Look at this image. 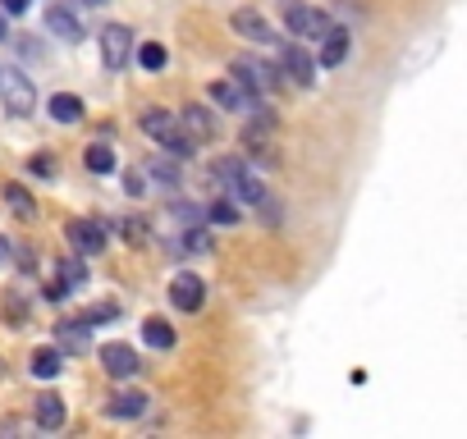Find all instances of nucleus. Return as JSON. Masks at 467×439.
Here are the masks:
<instances>
[{"label":"nucleus","instance_id":"obj_30","mask_svg":"<svg viewBox=\"0 0 467 439\" xmlns=\"http://www.w3.org/2000/svg\"><path fill=\"white\" fill-rule=\"evenodd\" d=\"M83 279H88L83 261H64V266H60V284H64V288H79Z\"/></svg>","mask_w":467,"mask_h":439},{"label":"nucleus","instance_id":"obj_11","mask_svg":"<svg viewBox=\"0 0 467 439\" xmlns=\"http://www.w3.org/2000/svg\"><path fill=\"white\" fill-rule=\"evenodd\" d=\"M211 101H216L220 110H238V115H248V110L257 106V92H248L238 79H216V83H211Z\"/></svg>","mask_w":467,"mask_h":439},{"label":"nucleus","instance_id":"obj_33","mask_svg":"<svg viewBox=\"0 0 467 439\" xmlns=\"http://www.w3.org/2000/svg\"><path fill=\"white\" fill-rule=\"evenodd\" d=\"M119 234L128 243H147V225H143V220H119Z\"/></svg>","mask_w":467,"mask_h":439},{"label":"nucleus","instance_id":"obj_35","mask_svg":"<svg viewBox=\"0 0 467 439\" xmlns=\"http://www.w3.org/2000/svg\"><path fill=\"white\" fill-rule=\"evenodd\" d=\"M33 170H37V174H51L55 165H51V156H37V161H33Z\"/></svg>","mask_w":467,"mask_h":439},{"label":"nucleus","instance_id":"obj_21","mask_svg":"<svg viewBox=\"0 0 467 439\" xmlns=\"http://www.w3.org/2000/svg\"><path fill=\"white\" fill-rule=\"evenodd\" d=\"M51 119H55V124H79V119H83V101L70 97V92H55V97H51Z\"/></svg>","mask_w":467,"mask_h":439},{"label":"nucleus","instance_id":"obj_17","mask_svg":"<svg viewBox=\"0 0 467 439\" xmlns=\"http://www.w3.org/2000/svg\"><path fill=\"white\" fill-rule=\"evenodd\" d=\"M33 416H37L42 430H60L64 416H70V407H64L60 394H37V398H33Z\"/></svg>","mask_w":467,"mask_h":439},{"label":"nucleus","instance_id":"obj_1","mask_svg":"<svg viewBox=\"0 0 467 439\" xmlns=\"http://www.w3.org/2000/svg\"><path fill=\"white\" fill-rule=\"evenodd\" d=\"M138 124H143V133H147V137H156V142L165 146L170 156H179V161H188V156H192V137L183 133V124H179L170 110L152 106V110H143V119H138Z\"/></svg>","mask_w":467,"mask_h":439},{"label":"nucleus","instance_id":"obj_14","mask_svg":"<svg viewBox=\"0 0 467 439\" xmlns=\"http://www.w3.org/2000/svg\"><path fill=\"white\" fill-rule=\"evenodd\" d=\"M179 124H183V133H188L192 142H211V137H216V119H211L207 106H183V110H179Z\"/></svg>","mask_w":467,"mask_h":439},{"label":"nucleus","instance_id":"obj_27","mask_svg":"<svg viewBox=\"0 0 467 439\" xmlns=\"http://www.w3.org/2000/svg\"><path fill=\"white\" fill-rule=\"evenodd\" d=\"M165 60H170V51H165L161 42H143V46H138V64H143V69L156 73V69H165Z\"/></svg>","mask_w":467,"mask_h":439},{"label":"nucleus","instance_id":"obj_4","mask_svg":"<svg viewBox=\"0 0 467 439\" xmlns=\"http://www.w3.org/2000/svg\"><path fill=\"white\" fill-rule=\"evenodd\" d=\"M46 28L60 42H83V14H79V0H51L46 5Z\"/></svg>","mask_w":467,"mask_h":439},{"label":"nucleus","instance_id":"obj_8","mask_svg":"<svg viewBox=\"0 0 467 439\" xmlns=\"http://www.w3.org/2000/svg\"><path fill=\"white\" fill-rule=\"evenodd\" d=\"M276 128H280L276 110L252 106V110H248V128H243V146H252V152H266V146L276 142Z\"/></svg>","mask_w":467,"mask_h":439},{"label":"nucleus","instance_id":"obj_32","mask_svg":"<svg viewBox=\"0 0 467 439\" xmlns=\"http://www.w3.org/2000/svg\"><path fill=\"white\" fill-rule=\"evenodd\" d=\"M147 188H152V183H147V170H128V174H124V192H128V197H143Z\"/></svg>","mask_w":467,"mask_h":439},{"label":"nucleus","instance_id":"obj_28","mask_svg":"<svg viewBox=\"0 0 467 439\" xmlns=\"http://www.w3.org/2000/svg\"><path fill=\"white\" fill-rule=\"evenodd\" d=\"M202 220H211V225H238V206L234 201H211V210H202Z\"/></svg>","mask_w":467,"mask_h":439},{"label":"nucleus","instance_id":"obj_3","mask_svg":"<svg viewBox=\"0 0 467 439\" xmlns=\"http://www.w3.org/2000/svg\"><path fill=\"white\" fill-rule=\"evenodd\" d=\"M229 73L248 88V92H271V88H280L285 83V73L276 69V64H266V60H252V55H238L234 64H229Z\"/></svg>","mask_w":467,"mask_h":439},{"label":"nucleus","instance_id":"obj_7","mask_svg":"<svg viewBox=\"0 0 467 439\" xmlns=\"http://www.w3.org/2000/svg\"><path fill=\"white\" fill-rule=\"evenodd\" d=\"M170 303H174L179 312H202V303H207V284H202V275L179 270V275L170 279Z\"/></svg>","mask_w":467,"mask_h":439},{"label":"nucleus","instance_id":"obj_13","mask_svg":"<svg viewBox=\"0 0 467 439\" xmlns=\"http://www.w3.org/2000/svg\"><path fill=\"white\" fill-rule=\"evenodd\" d=\"M229 23H234V33H238V37H248V42H261V46L280 42V37H276V28L266 23V19H261L257 10H238V14L229 19Z\"/></svg>","mask_w":467,"mask_h":439},{"label":"nucleus","instance_id":"obj_9","mask_svg":"<svg viewBox=\"0 0 467 439\" xmlns=\"http://www.w3.org/2000/svg\"><path fill=\"white\" fill-rule=\"evenodd\" d=\"M280 73H289V83L294 88H312L316 83V60L298 46V42H289L285 51H280V64H276Z\"/></svg>","mask_w":467,"mask_h":439},{"label":"nucleus","instance_id":"obj_25","mask_svg":"<svg viewBox=\"0 0 467 439\" xmlns=\"http://www.w3.org/2000/svg\"><path fill=\"white\" fill-rule=\"evenodd\" d=\"M229 192H234V201H248V206H257V201L266 197V188H261L252 174H238V179L229 183Z\"/></svg>","mask_w":467,"mask_h":439},{"label":"nucleus","instance_id":"obj_22","mask_svg":"<svg viewBox=\"0 0 467 439\" xmlns=\"http://www.w3.org/2000/svg\"><path fill=\"white\" fill-rule=\"evenodd\" d=\"M5 206H10L19 220H33V215H37V201H33V192H28L23 183H5Z\"/></svg>","mask_w":467,"mask_h":439},{"label":"nucleus","instance_id":"obj_23","mask_svg":"<svg viewBox=\"0 0 467 439\" xmlns=\"http://www.w3.org/2000/svg\"><path fill=\"white\" fill-rule=\"evenodd\" d=\"M83 165H88L92 174H110V170H115V146H106V142H92L88 152H83Z\"/></svg>","mask_w":467,"mask_h":439},{"label":"nucleus","instance_id":"obj_34","mask_svg":"<svg viewBox=\"0 0 467 439\" xmlns=\"http://www.w3.org/2000/svg\"><path fill=\"white\" fill-rule=\"evenodd\" d=\"M28 0H0V14H23Z\"/></svg>","mask_w":467,"mask_h":439},{"label":"nucleus","instance_id":"obj_26","mask_svg":"<svg viewBox=\"0 0 467 439\" xmlns=\"http://www.w3.org/2000/svg\"><path fill=\"white\" fill-rule=\"evenodd\" d=\"M147 179H156V183H165V188H179V165H174L170 156H156V161L147 165Z\"/></svg>","mask_w":467,"mask_h":439},{"label":"nucleus","instance_id":"obj_2","mask_svg":"<svg viewBox=\"0 0 467 439\" xmlns=\"http://www.w3.org/2000/svg\"><path fill=\"white\" fill-rule=\"evenodd\" d=\"M0 101H5V110L10 115H33V106H37V88H33V79L23 69H14V64H0Z\"/></svg>","mask_w":467,"mask_h":439},{"label":"nucleus","instance_id":"obj_12","mask_svg":"<svg viewBox=\"0 0 467 439\" xmlns=\"http://www.w3.org/2000/svg\"><path fill=\"white\" fill-rule=\"evenodd\" d=\"M101 366H106V376L115 380H128V376H138V352H133L128 343H101Z\"/></svg>","mask_w":467,"mask_h":439},{"label":"nucleus","instance_id":"obj_6","mask_svg":"<svg viewBox=\"0 0 467 439\" xmlns=\"http://www.w3.org/2000/svg\"><path fill=\"white\" fill-rule=\"evenodd\" d=\"M285 28L303 42H321L325 28H330V14L312 10V5H285Z\"/></svg>","mask_w":467,"mask_h":439},{"label":"nucleus","instance_id":"obj_31","mask_svg":"<svg viewBox=\"0 0 467 439\" xmlns=\"http://www.w3.org/2000/svg\"><path fill=\"white\" fill-rule=\"evenodd\" d=\"M115 316H119V307H110V303H97V307H88L79 321H83V325H101V321H115Z\"/></svg>","mask_w":467,"mask_h":439},{"label":"nucleus","instance_id":"obj_20","mask_svg":"<svg viewBox=\"0 0 467 439\" xmlns=\"http://www.w3.org/2000/svg\"><path fill=\"white\" fill-rule=\"evenodd\" d=\"M238 174H248V161H243V156H216V161L207 165V179L220 183V188H229Z\"/></svg>","mask_w":467,"mask_h":439},{"label":"nucleus","instance_id":"obj_16","mask_svg":"<svg viewBox=\"0 0 467 439\" xmlns=\"http://www.w3.org/2000/svg\"><path fill=\"white\" fill-rule=\"evenodd\" d=\"M147 394H138V389H124V394H115L110 403H106V416H115V421H138L143 412H147Z\"/></svg>","mask_w":467,"mask_h":439},{"label":"nucleus","instance_id":"obj_24","mask_svg":"<svg viewBox=\"0 0 467 439\" xmlns=\"http://www.w3.org/2000/svg\"><path fill=\"white\" fill-rule=\"evenodd\" d=\"M143 339H147L152 348H174V325L161 321V316H152V321L143 325Z\"/></svg>","mask_w":467,"mask_h":439},{"label":"nucleus","instance_id":"obj_29","mask_svg":"<svg viewBox=\"0 0 467 439\" xmlns=\"http://www.w3.org/2000/svg\"><path fill=\"white\" fill-rule=\"evenodd\" d=\"M179 248H183V252H211V234L197 229V225H188V234L179 238Z\"/></svg>","mask_w":467,"mask_h":439},{"label":"nucleus","instance_id":"obj_36","mask_svg":"<svg viewBox=\"0 0 467 439\" xmlns=\"http://www.w3.org/2000/svg\"><path fill=\"white\" fill-rule=\"evenodd\" d=\"M5 261H10V238L0 234V266H5Z\"/></svg>","mask_w":467,"mask_h":439},{"label":"nucleus","instance_id":"obj_5","mask_svg":"<svg viewBox=\"0 0 467 439\" xmlns=\"http://www.w3.org/2000/svg\"><path fill=\"white\" fill-rule=\"evenodd\" d=\"M97 42H101V64H106V69H124V64L133 60V33H128L124 23H106V28L97 33Z\"/></svg>","mask_w":467,"mask_h":439},{"label":"nucleus","instance_id":"obj_10","mask_svg":"<svg viewBox=\"0 0 467 439\" xmlns=\"http://www.w3.org/2000/svg\"><path fill=\"white\" fill-rule=\"evenodd\" d=\"M70 243L79 248V257H101L106 252V225L101 220H70Z\"/></svg>","mask_w":467,"mask_h":439},{"label":"nucleus","instance_id":"obj_15","mask_svg":"<svg viewBox=\"0 0 467 439\" xmlns=\"http://www.w3.org/2000/svg\"><path fill=\"white\" fill-rule=\"evenodd\" d=\"M55 348H60L64 357H79V352H88V348H92V339H88V325H83V321H60V325H55Z\"/></svg>","mask_w":467,"mask_h":439},{"label":"nucleus","instance_id":"obj_19","mask_svg":"<svg viewBox=\"0 0 467 439\" xmlns=\"http://www.w3.org/2000/svg\"><path fill=\"white\" fill-rule=\"evenodd\" d=\"M28 371H33L37 380H55V376L64 371V352H60V348H37L33 361H28Z\"/></svg>","mask_w":467,"mask_h":439},{"label":"nucleus","instance_id":"obj_37","mask_svg":"<svg viewBox=\"0 0 467 439\" xmlns=\"http://www.w3.org/2000/svg\"><path fill=\"white\" fill-rule=\"evenodd\" d=\"M10 37V23H5V14H0V42H5Z\"/></svg>","mask_w":467,"mask_h":439},{"label":"nucleus","instance_id":"obj_39","mask_svg":"<svg viewBox=\"0 0 467 439\" xmlns=\"http://www.w3.org/2000/svg\"><path fill=\"white\" fill-rule=\"evenodd\" d=\"M0 376H5V361H0Z\"/></svg>","mask_w":467,"mask_h":439},{"label":"nucleus","instance_id":"obj_38","mask_svg":"<svg viewBox=\"0 0 467 439\" xmlns=\"http://www.w3.org/2000/svg\"><path fill=\"white\" fill-rule=\"evenodd\" d=\"M79 5H110V0H79Z\"/></svg>","mask_w":467,"mask_h":439},{"label":"nucleus","instance_id":"obj_18","mask_svg":"<svg viewBox=\"0 0 467 439\" xmlns=\"http://www.w3.org/2000/svg\"><path fill=\"white\" fill-rule=\"evenodd\" d=\"M344 55H349V28L330 23V28H325V37H321V64H325V69H335V64H344Z\"/></svg>","mask_w":467,"mask_h":439}]
</instances>
